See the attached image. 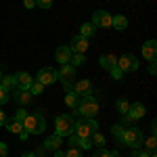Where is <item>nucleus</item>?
Here are the masks:
<instances>
[{"label": "nucleus", "instance_id": "44", "mask_svg": "<svg viewBox=\"0 0 157 157\" xmlns=\"http://www.w3.org/2000/svg\"><path fill=\"white\" fill-rule=\"evenodd\" d=\"M55 157H65V151H61V149H57V151H55Z\"/></svg>", "mask_w": 157, "mask_h": 157}, {"label": "nucleus", "instance_id": "16", "mask_svg": "<svg viewBox=\"0 0 157 157\" xmlns=\"http://www.w3.org/2000/svg\"><path fill=\"white\" fill-rule=\"evenodd\" d=\"M71 55H73V52L69 50V46H59V48H57V52H55V59H57V63L65 65V63H69Z\"/></svg>", "mask_w": 157, "mask_h": 157}, {"label": "nucleus", "instance_id": "12", "mask_svg": "<svg viewBox=\"0 0 157 157\" xmlns=\"http://www.w3.org/2000/svg\"><path fill=\"white\" fill-rule=\"evenodd\" d=\"M69 50H71V52H80V55H84L86 50H88V38H82L80 34L73 36L71 42H69Z\"/></svg>", "mask_w": 157, "mask_h": 157}, {"label": "nucleus", "instance_id": "43", "mask_svg": "<svg viewBox=\"0 0 157 157\" xmlns=\"http://www.w3.org/2000/svg\"><path fill=\"white\" fill-rule=\"evenodd\" d=\"M155 61H153V63H151V65H149V73H151V75H155Z\"/></svg>", "mask_w": 157, "mask_h": 157}, {"label": "nucleus", "instance_id": "29", "mask_svg": "<svg viewBox=\"0 0 157 157\" xmlns=\"http://www.w3.org/2000/svg\"><path fill=\"white\" fill-rule=\"evenodd\" d=\"M27 90L32 92V97H38V94H42V90H44V86L40 84V82H36V80H34V82H32V86H29Z\"/></svg>", "mask_w": 157, "mask_h": 157}, {"label": "nucleus", "instance_id": "6", "mask_svg": "<svg viewBox=\"0 0 157 157\" xmlns=\"http://www.w3.org/2000/svg\"><path fill=\"white\" fill-rule=\"evenodd\" d=\"M117 67H120L121 73H132L140 67V63H138V59H136L134 55L126 52V55H121L120 59H117Z\"/></svg>", "mask_w": 157, "mask_h": 157}, {"label": "nucleus", "instance_id": "36", "mask_svg": "<svg viewBox=\"0 0 157 157\" xmlns=\"http://www.w3.org/2000/svg\"><path fill=\"white\" fill-rule=\"evenodd\" d=\"M25 115H27V111H25V109H19V111L15 113V117H13V120H17V121H23V120H25Z\"/></svg>", "mask_w": 157, "mask_h": 157}, {"label": "nucleus", "instance_id": "17", "mask_svg": "<svg viewBox=\"0 0 157 157\" xmlns=\"http://www.w3.org/2000/svg\"><path fill=\"white\" fill-rule=\"evenodd\" d=\"M61 140H63V136H59V134H50L48 138L44 140V149L46 151H57V149H61Z\"/></svg>", "mask_w": 157, "mask_h": 157}, {"label": "nucleus", "instance_id": "1", "mask_svg": "<svg viewBox=\"0 0 157 157\" xmlns=\"http://www.w3.org/2000/svg\"><path fill=\"white\" fill-rule=\"evenodd\" d=\"M23 124V130L27 134H42L46 130V117L42 111H36V113H29L25 115V120L21 121Z\"/></svg>", "mask_w": 157, "mask_h": 157}, {"label": "nucleus", "instance_id": "8", "mask_svg": "<svg viewBox=\"0 0 157 157\" xmlns=\"http://www.w3.org/2000/svg\"><path fill=\"white\" fill-rule=\"evenodd\" d=\"M36 82H40L42 86H50V84H55V82H59V73L52 67H42L36 75Z\"/></svg>", "mask_w": 157, "mask_h": 157}, {"label": "nucleus", "instance_id": "15", "mask_svg": "<svg viewBox=\"0 0 157 157\" xmlns=\"http://www.w3.org/2000/svg\"><path fill=\"white\" fill-rule=\"evenodd\" d=\"M98 65L103 67V69H107L111 71L113 67H117V57L111 52V55H101V59H98Z\"/></svg>", "mask_w": 157, "mask_h": 157}, {"label": "nucleus", "instance_id": "7", "mask_svg": "<svg viewBox=\"0 0 157 157\" xmlns=\"http://www.w3.org/2000/svg\"><path fill=\"white\" fill-rule=\"evenodd\" d=\"M57 73H59L61 84L65 86L67 90H71L73 82H75V67H73V65H69V63H65V65H61V69Z\"/></svg>", "mask_w": 157, "mask_h": 157}, {"label": "nucleus", "instance_id": "2", "mask_svg": "<svg viewBox=\"0 0 157 157\" xmlns=\"http://www.w3.org/2000/svg\"><path fill=\"white\" fill-rule=\"evenodd\" d=\"M143 140H145V136L140 132V128L132 126V128H124V134H121V138L117 143L130 147V149H138V147H143Z\"/></svg>", "mask_w": 157, "mask_h": 157}, {"label": "nucleus", "instance_id": "21", "mask_svg": "<svg viewBox=\"0 0 157 157\" xmlns=\"http://www.w3.org/2000/svg\"><path fill=\"white\" fill-rule=\"evenodd\" d=\"M4 126H6V130H9V132H13V134H21V132H23V124H21V121H17V120L6 121Z\"/></svg>", "mask_w": 157, "mask_h": 157}, {"label": "nucleus", "instance_id": "42", "mask_svg": "<svg viewBox=\"0 0 157 157\" xmlns=\"http://www.w3.org/2000/svg\"><path fill=\"white\" fill-rule=\"evenodd\" d=\"M6 124V115H4V111L0 109V126H4Z\"/></svg>", "mask_w": 157, "mask_h": 157}, {"label": "nucleus", "instance_id": "11", "mask_svg": "<svg viewBox=\"0 0 157 157\" xmlns=\"http://www.w3.org/2000/svg\"><path fill=\"white\" fill-rule=\"evenodd\" d=\"M90 23L94 27H111V13H107V11L92 13V21Z\"/></svg>", "mask_w": 157, "mask_h": 157}, {"label": "nucleus", "instance_id": "13", "mask_svg": "<svg viewBox=\"0 0 157 157\" xmlns=\"http://www.w3.org/2000/svg\"><path fill=\"white\" fill-rule=\"evenodd\" d=\"M140 52H143V57H145L147 61H155V57H157V42L155 40H147L145 44L140 46Z\"/></svg>", "mask_w": 157, "mask_h": 157}, {"label": "nucleus", "instance_id": "47", "mask_svg": "<svg viewBox=\"0 0 157 157\" xmlns=\"http://www.w3.org/2000/svg\"><path fill=\"white\" fill-rule=\"evenodd\" d=\"M149 157H157V155H155V153H149Z\"/></svg>", "mask_w": 157, "mask_h": 157}, {"label": "nucleus", "instance_id": "24", "mask_svg": "<svg viewBox=\"0 0 157 157\" xmlns=\"http://www.w3.org/2000/svg\"><path fill=\"white\" fill-rule=\"evenodd\" d=\"M84 63H86V57L80 55V52H73L71 59H69V65H73V67H82Z\"/></svg>", "mask_w": 157, "mask_h": 157}, {"label": "nucleus", "instance_id": "20", "mask_svg": "<svg viewBox=\"0 0 157 157\" xmlns=\"http://www.w3.org/2000/svg\"><path fill=\"white\" fill-rule=\"evenodd\" d=\"M78 103H80L78 94H75L73 90H67V94H65V105L69 109H78Z\"/></svg>", "mask_w": 157, "mask_h": 157}, {"label": "nucleus", "instance_id": "10", "mask_svg": "<svg viewBox=\"0 0 157 157\" xmlns=\"http://www.w3.org/2000/svg\"><path fill=\"white\" fill-rule=\"evenodd\" d=\"M71 90L78 94V98L92 97V84H90V80H75L73 86H71Z\"/></svg>", "mask_w": 157, "mask_h": 157}, {"label": "nucleus", "instance_id": "48", "mask_svg": "<svg viewBox=\"0 0 157 157\" xmlns=\"http://www.w3.org/2000/svg\"><path fill=\"white\" fill-rule=\"evenodd\" d=\"M0 80H2V73H0Z\"/></svg>", "mask_w": 157, "mask_h": 157}, {"label": "nucleus", "instance_id": "40", "mask_svg": "<svg viewBox=\"0 0 157 157\" xmlns=\"http://www.w3.org/2000/svg\"><path fill=\"white\" fill-rule=\"evenodd\" d=\"M23 6L25 9H34L36 6V0H23Z\"/></svg>", "mask_w": 157, "mask_h": 157}, {"label": "nucleus", "instance_id": "30", "mask_svg": "<svg viewBox=\"0 0 157 157\" xmlns=\"http://www.w3.org/2000/svg\"><path fill=\"white\" fill-rule=\"evenodd\" d=\"M11 101V90H6L4 86H0V105H6Z\"/></svg>", "mask_w": 157, "mask_h": 157}, {"label": "nucleus", "instance_id": "38", "mask_svg": "<svg viewBox=\"0 0 157 157\" xmlns=\"http://www.w3.org/2000/svg\"><path fill=\"white\" fill-rule=\"evenodd\" d=\"M0 157H9V147H6V143H0Z\"/></svg>", "mask_w": 157, "mask_h": 157}, {"label": "nucleus", "instance_id": "33", "mask_svg": "<svg viewBox=\"0 0 157 157\" xmlns=\"http://www.w3.org/2000/svg\"><path fill=\"white\" fill-rule=\"evenodd\" d=\"M111 132H113V136H115V138L120 140L121 134H124V126H120V124H117V126H113V128H111Z\"/></svg>", "mask_w": 157, "mask_h": 157}, {"label": "nucleus", "instance_id": "9", "mask_svg": "<svg viewBox=\"0 0 157 157\" xmlns=\"http://www.w3.org/2000/svg\"><path fill=\"white\" fill-rule=\"evenodd\" d=\"M145 105L143 103H130V109H128V113L126 115H121L126 124H132V121H138L143 115H145Z\"/></svg>", "mask_w": 157, "mask_h": 157}, {"label": "nucleus", "instance_id": "39", "mask_svg": "<svg viewBox=\"0 0 157 157\" xmlns=\"http://www.w3.org/2000/svg\"><path fill=\"white\" fill-rule=\"evenodd\" d=\"M132 157H149V153H147V151H143V149H134Z\"/></svg>", "mask_w": 157, "mask_h": 157}, {"label": "nucleus", "instance_id": "27", "mask_svg": "<svg viewBox=\"0 0 157 157\" xmlns=\"http://www.w3.org/2000/svg\"><path fill=\"white\" fill-rule=\"evenodd\" d=\"M115 155H117V151H107L105 147H98L92 157H115Z\"/></svg>", "mask_w": 157, "mask_h": 157}, {"label": "nucleus", "instance_id": "46", "mask_svg": "<svg viewBox=\"0 0 157 157\" xmlns=\"http://www.w3.org/2000/svg\"><path fill=\"white\" fill-rule=\"evenodd\" d=\"M23 157H36V153H29L27 151V153H23Z\"/></svg>", "mask_w": 157, "mask_h": 157}, {"label": "nucleus", "instance_id": "49", "mask_svg": "<svg viewBox=\"0 0 157 157\" xmlns=\"http://www.w3.org/2000/svg\"><path fill=\"white\" fill-rule=\"evenodd\" d=\"M115 157H120V155H115Z\"/></svg>", "mask_w": 157, "mask_h": 157}, {"label": "nucleus", "instance_id": "31", "mask_svg": "<svg viewBox=\"0 0 157 157\" xmlns=\"http://www.w3.org/2000/svg\"><path fill=\"white\" fill-rule=\"evenodd\" d=\"M92 140L90 138H80V145H78V149H84V151H88V149H92Z\"/></svg>", "mask_w": 157, "mask_h": 157}, {"label": "nucleus", "instance_id": "4", "mask_svg": "<svg viewBox=\"0 0 157 157\" xmlns=\"http://www.w3.org/2000/svg\"><path fill=\"white\" fill-rule=\"evenodd\" d=\"M97 130H98V124H97L94 117H92V120L82 117V120L75 121V130H73V134H78L80 138H90L92 132H97Z\"/></svg>", "mask_w": 157, "mask_h": 157}, {"label": "nucleus", "instance_id": "25", "mask_svg": "<svg viewBox=\"0 0 157 157\" xmlns=\"http://www.w3.org/2000/svg\"><path fill=\"white\" fill-rule=\"evenodd\" d=\"M90 140H92V145H97V147H105V143H107L105 134H101L98 130H97V132H92V136H90Z\"/></svg>", "mask_w": 157, "mask_h": 157}, {"label": "nucleus", "instance_id": "28", "mask_svg": "<svg viewBox=\"0 0 157 157\" xmlns=\"http://www.w3.org/2000/svg\"><path fill=\"white\" fill-rule=\"evenodd\" d=\"M0 86H4L6 90L15 88V75H2V80H0Z\"/></svg>", "mask_w": 157, "mask_h": 157}, {"label": "nucleus", "instance_id": "14", "mask_svg": "<svg viewBox=\"0 0 157 157\" xmlns=\"http://www.w3.org/2000/svg\"><path fill=\"white\" fill-rule=\"evenodd\" d=\"M32 82H34V78H32L27 71L15 73V86H17V88H23V90H27V88L32 86Z\"/></svg>", "mask_w": 157, "mask_h": 157}, {"label": "nucleus", "instance_id": "45", "mask_svg": "<svg viewBox=\"0 0 157 157\" xmlns=\"http://www.w3.org/2000/svg\"><path fill=\"white\" fill-rule=\"evenodd\" d=\"M17 136H19L21 140H27V132H25V130H23V132H21V134H17Z\"/></svg>", "mask_w": 157, "mask_h": 157}, {"label": "nucleus", "instance_id": "19", "mask_svg": "<svg viewBox=\"0 0 157 157\" xmlns=\"http://www.w3.org/2000/svg\"><path fill=\"white\" fill-rule=\"evenodd\" d=\"M111 27L117 29V32H124L128 27V19L124 15H115V17H111Z\"/></svg>", "mask_w": 157, "mask_h": 157}, {"label": "nucleus", "instance_id": "22", "mask_svg": "<svg viewBox=\"0 0 157 157\" xmlns=\"http://www.w3.org/2000/svg\"><path fill=\"white\" fill-rule=\"evenodd\" d=\"M94 32H97V29H94V25L90 23V21H88V23H82V25H80V36H82V38L94 36Z\"/></svg>", "mask_w": 157, "mask_h": 157}, {"label": "nucleus", "instance_id": "34", "mask_svg": "<svg viewBox=\"0 0 157 157\" xmlns=\"http://www.w3.org/2000/svg\"><path fill=\"white\" fill-rule=\"evenodd\" d=\"M36 6H40V9H50L52 6V0H36Z\"/></svg>", "mask_w": 157, "mask_h": 157}, {"label": "nucleus", "instance_id": "35", "mask_svg": "<svg viewBox=\"0 0 157 157\" xmlns=\"http://www.w3.org/2000/svg\"><path fill=\"white\" fill-rule=\"evenodd\" d=\"M78 145H80V136L78 134H69V147H75L78 149Z\"/></svg>", "mask_w": 157, "mask_h": 157}, {"label": "nucleus", "instance_id": "18", "mask_svg": "<svg viewBox=\"0 0 157 157\" xmlns=\"http://www.w3.org/2000/svg\"><path fill=\"white\" fill-rule=\"evenodd\" d=\"M15 101H17V103H19V105H27V103H32V92H29V90H23V88H19V90H17V92H15Z\"/></svg>", "mask_w": 157, "mask_h": 157}, {"label": "nucleus", "instance_id": "23", "mask_svg": "<svg viewBox=\"0 0 157 157\" xmlns=\"http://www.w3.org/2000/svg\"><path fill=\"white\" fill-rule=\"evenodd\" d=\"M145 143V151L147 153H155V149H157V140H155V134H151L147 140H143Z\"/></svg>", "mask_w": 157, "mask_h": 157}, {"label": "nucleus", "instance_id": "32", "mask_svg": "<svg viewBox=\"0 0 157 157\" xmlns=\"http://www.w3.org/2000/svg\"><path fill=\"white\" fill-rule=\"evenodd\" d=\"M65 157H82V151L75 149V147H69V149L65 151Z\"/></svg>", "mask_w": 157, "mask_h": 157}, {"label": "nucleus", "instance_id": "37", "mask_svg": "<svg viewBox=\"0 0 157 157\" xmlns=\"http://www.w3.org/2000/svg\"><path fill=\"white\" fill-rule=\"evenodd\" d=\"M111 75H113V80H121V78H124V73L120 71V67H113V69H111Z\"/></svg>", "mask_w": 157, "mask_h": 157}, {"label": "nucleus", "instance_id": "41", "mask_svg": "<svg viewBox=\"0 0 157 157\" xmlns=\"http://www.w3.org/2000/svg\"><path fill=\"white\" fill-rule=\"evenodd\" d=\"M36 157H46V149H44V147H40V149L36 151Z\"/></svg>", "mask_w": 157, "mask_h": 157}, {"label": "nucleus", "instance_id": "5", "mask_svg": "<svg viewBox=\"0 0 157 157\" xmlns=\"http://www.w3.org/2000/svg\"><path fill=\"white\" fill-rule=\"evenodd\" d=\"M75 111H80L86 120H92V117L98 113V103H97L92 97L80 98V103H78V109H75Z\"/></svg>", "mask_w": 157, "mask_h": 157}, {"label": "nucleus", "instance_id": "26", "mask_svg": "<svg viewBox=\"0 0 157 157\" xmlns=\"http://www.w3.org/2000/svg\"><path fill=\"white\" fill-rule=\"evenodd\" d=\"M115 107H117V113H121V115H126V113H128V109H130V103H128L126 98H117Z\"/></svg>", "mask_w": 157, "mask_h": 157}, {"label": "nucleus", "instance_id": "3", "mask_svg": "<svg viewBox=\"0 0 157 157\" xmlns=\"http://www.w3.org/2000/svg\"><path fill=\"white\" fill-rule=\"evenodd\" d=\"M55 130L59 134V136H69L73 134L75 130V120H73L71 115H67V113H63V115H57V120H55Z\"/></svg>", "mask_w": 157, "mask_h": 157}]
</instances>
